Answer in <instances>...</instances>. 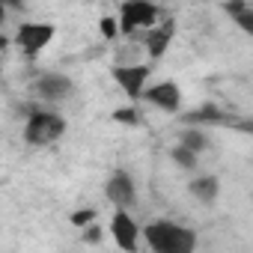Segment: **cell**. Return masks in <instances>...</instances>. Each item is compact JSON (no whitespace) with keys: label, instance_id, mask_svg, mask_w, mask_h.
<instances>
[{"label":"cell","instance_id":"obj_1","mask_svg":"<svg viewBox=\"0 0 253 253\" xmlns=\"http://www.w3.org/2000/svg\"><path fill=\"white\" fill-rule=\"evenodd\" d=\"M140 238L152 253H194L197 250V232L170 217H158L140 226Z\"/></svg>","mask_w":253,"mask_h":253},{"label":"cell","instance_id":"obj_2","mask_svg":"<svg viewBox=\"0 0 253 253\" xmlns=\"http://www.w3.org/2000/svg\"><path fill=\"white\" fill-rule=\"evenodd\" d=\"M69 128V122L63 113H57L54 107H36L27 113V122H24V140L27 146H36V149H45V146H54L57 140H63Z\"/></svg>","mask_w":253,"mask_h":253},{"label":"cell","instance_id":"obj_3","mask_svg":"<svg viewBox=\"0 0 253 253\" xmlns=\"http://www.w3.org/2000/svg\"><path fill=\"white\" fill-rule=\"evenodd\" d=\"M158 18H161V9H158L155 0H125V3L119 6V15H116L122 36L143 33V30H149Z\"/></svg>","mask_w":253,"mask_h":253},{"label":"cell","instance_id":"obj_4","mask_svg":"<svg viewBox=\"0 0 253 253\" xmlns=\"http://www.w3.org/2000/svg\"><path fill=\"white\" fill-rule=\"evenodd\" d=\"M57 39V24L51 21H21L15 30V45L27 60H36Z\"/></svg>","mask_w":253,"mask_h":253},{"label":"cell","instance_id":"obj_5","mask_svg":"<svg viewBox=\"0 0 253 253\" xmlns=\"http://www.w3.org/2000/svg\"><path fill=\"white\" fill-rule=\"evenodd\" d=\"M110 78L113 84L128 95L131 101H140L146 84L152 81V66L143 63V60H134V63H113L110 66Z\"/></svg>","mask_w":253,"mask_h":253},{"label":"cell","instance_id":"obj_6","mask_svg":"<svg viewBox=\"0 0 253 253\" xmlns=\"http://www.w3.org/2000/svg\"><path fill=\"white\" fill-rule=\"evenodd\" d=\"M75 81L69 78V75H63V72H42V75H36V81H33V95L39 98V101H45V104H51V107H57V104H66L72 95H75Z\"/></svg>","mask_w":253,"mask_h":253},{"label":"cell","instance_id":"obj_7","mask_svg":"<svg viewBox=\"0 0 253 253\" xmlns=\"http://www.w3.org/2000/svg\"><path fill=\"white\" fill-rule=\"evenodd\" d=\"M107 232H110L113 244H116L119 250H125V253H131V250H137V247L143 244V238H140V223H137V217L131 214V209H113V217H110V223H107Z\"/></svg>","mask_w":253,"mask_h":253},{"label":"cell","instance_id":"obj_8","mask_svg":"<svg viewBox=\"0 0 253 253\" xmlns=\"http://www.w3.org/2000/svg\"><path fill=\"white\" fill-rule=\"evenodd\" d=\"M173 39H176V18H158L149 30H143V39H140V45H143V54L155 63V60H161L167 51H170V45H173Z\"/></svg>","mask_w":253,"mask_h":253},{"label":"cell","instance_id":"obj_9","mask_svg":"<svg viewBox=\"0 0 253 253\" xmlns=\"http://www.w3.org/2000/svg\"><path fill=\"white\" fill-rule=\"evenodd\" d=\"M104 197L113 209H134L137 206V182L128 170H113L104 182Z\"/></svg>","mask_w":253,"mask_h":253},{"label":"cell","instance_id":"obj_10","mask_svg":"<svg viewBox=\"0 0 253 253\" xmlns=\"http://www.w3.org/2000/svg\"><path fill=\"white\" fill-rule=\"evenodd\" d=\"M140 101H146L149 107H158L161 113H179L182 107V86L176 81H149Z\"/></svg>","mask_w":253,"mask_h":253},{"label":"cell","instance_id":"obj_11","mask_svg":"<svg viewBox=\"0 0 253 253\" xmlns=\"http://www.w3.org/2000/svg\"><path fill=\"white\" fill-rule=\"evenodd\" d=\"M188 194L200 203V206H214L220 197V179L217 176H197L188 182Z\"/></svg>","mask_w":253,"mask_h":253},{"label":"cell","instance_id":"obj_12","mask_svg":"<svg viewBox=\"0 0 253 253\" xmlns=\"http://www.w3.org/2000/svg\"><path fill=\"white\" fill-rule=\"evenodd\" d=\"M226 12H229V18H232L244 33H253V6H250V0H229V3H226Z\"/></svg>","mask_w":253,"mask_h":253},{"label":"cell","instance_id":"obj_13","mask_svg":"<svg viewBox=\"0 0 253 253\" xmlns=\"http://www.w3.org/2000/svg\"><path fill=\"white\" fill-rule=\"evenodd\" d=\"M179 143H182V146H188L191 152L203 155V152L209 149V134H206V128H188V131H182Z\"/></svg>","mask_w":253,"mask_h":253},{"label":"cell","instance_id":"obj_14","mask_svg":"<svg viewBox=\"0 0 253 253\" xmlns=\"http://www.w3.org/2000/svg\"><path fill=\"white\" fill-rule=\"evenodd\" d=\"M226 116L217 110V107H211V104H206V107H197V113H188L185 116V122H191V125H214V122H223Z\"/></svg>","mask_w":253,"mask_h":253},{"label":"cell","instance_id":"obj_15","mask_svg":"<svg viewBox=\"0 0 253 253\" xmlns=\"http://www.w3.org/2000/svg\"><path fill=\"white\" fill-rule=\"evenodd\" d=\"M170 158H173V164H176V167H182V170H197V167H200V155H197V152H191V149H188V146H182V143H176V146H173Z\"/></svg>","mask_w":253,"mask_h":253},{"label":"cell","instance_id":"obj_16","mask_svg":"<svg viewBox=\"0 0 253 253\" xmlns=\"http://www.w3.org/2000/svg\"><path fill=\"white\" fill-rule=\"evenodd\" d=\"M113 122L134 128V125H143V113L137 110V104H128V107H119V110H113Z\"/></svg>","mask_w":253,"mask_h":253},{"label":"cell","instance_id":"obj_17","mask_svg":"<svg viewBox=\"0 0 253 253\" xmlns=\"http://www.w3.org/2000/svg\"><path fill=\"white\" fill-rule=\"evenodd\" d=\"M98 30H101V39H107V42H116L122 33H119V21H116V15H104L101 21H98Z\"/></svg>","mask_w":253,"mask_h":253},{"label":"cell","instance_id":"obj_18","mask_svg":"<svg viewBox=\"0 0 253 253\" xmlns=\"http://www.w3.org/2000/svg\"><path fill=\"white\" fill-rule=\"evenodd\" d=\"M69 220H72L75 229H84V226H89V223L95 220V209H86V206H84V209H75V211L69 214Z\"/></svg>","mask_w":253,"mask_h":253},{"label":"cell","instance_id":"obj_19","mask_svg":"<svg viewBox=\"0 0 253 253\" xmlns=\"http://www.w3.org/2000/svg\"><path fill=\"white\" fill-rule=\"evenodd\" d=\"M81 232H84V241H86V244H98V241H101V226H95V220H92L89 226H84Z\"/></svg>","mask_w":253,"mask_h":253},{"label":"cell","instance_id":"obj_20","mask_svg":"<svg viewBox=\"0 0 253 253\" xmlns=\"http://www.w3.org/2000/svg\"><path fill=\"white\" fill-rule=\"evenodd\" d=\"M3 3H6L9 9H18V12H24V6H27L24 0H3Z\"/></svg>","mask_w":253,"mask_h":253},{"label":"cell","instance_id":"obj_21","mask_svg":"<svg viewBox=\"0 0 253 253\" xmlns=\"http://www.w3.org/2000/svg\"><path fill=\"white\" fill-rule=\"evenodd\" d=\"M3 45H6V39H3V36H0V48H3Z\"/></svg>","mask_w":253,"mask_h":253},{"label":"cell","instance_id":"obj_22","mask_svg":"<svg viewBox=\"0 0 253 253\" xmlns=\"http://www.w3.org/2000/svg\"><path fill=\"white\" fill-rule=\"evenodd\" d=\"M86 3H92V0H86Z\"/></svg>","mask_w":253,"mask_h":253}]
</instances>
